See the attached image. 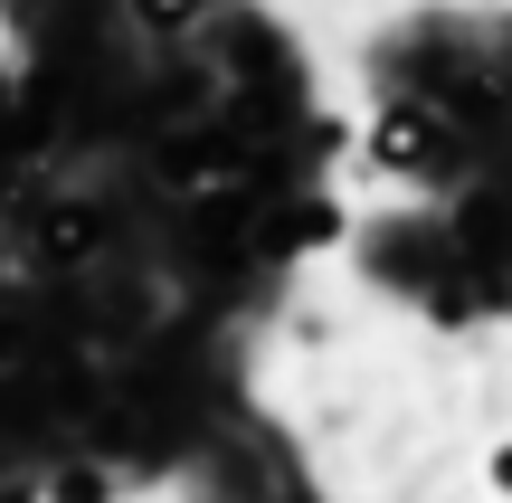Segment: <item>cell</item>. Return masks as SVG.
I'll list each match as a JSON object with an SVG mask.
<instances>
[{
	"mask_svg": "<svg viewBox=\"0 0 512 503\" xmlns=\"http://www.w3.org/2000/svg\"><path fill=\"white\" fill-rule=\"evenodd\" d=\"M370 143H380L389 171H418V162H437V114H427V105H389Z\"/></svg>",
	"mask_w": 512,
	"mask_h": 503,
	"instance_id": "cell-1",
	"label": "cell"
},
{
	"mask_svg": "<svg viewBox=\"0 0 512 503\" xmlns=\"http://www.w3.org/2000/svg\"><path fill=\"white\" fill-rule=\"evenodd\" d=\"M484 485H494V494H512V447H494V456H484Z\"/></svg>",
	"mask_w": 512,
	"mask_h": 503,
	"instance_id": "cell-2",
	"label": "cell"
},
{
	"mask_svg": "<svg viewBox=\"0 0 512 503\" xmlns=\"http://www.w3.org/2000/svg\"><path fill=\"white\" fill-rule=\"evenodd\" d=\"M200 0H143V19H190Z\"/></svg>",
	"mask_w": 512,
	"mask_h": 503,
	"instance_id": "cell-3",
	"label": "cell"
}]
</instances>
